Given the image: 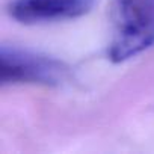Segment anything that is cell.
Instances as JSON below:
<instances>
[{"label":"cell","instance_id":"6da1fadb","mask_svg":"<svg viewBox=\"0 0 154 154\" xmlns=\"http://www.w3.org/2000/svg\"><path fill=\"white\" fill-rule=\"evenodd\" d=\"M109 59L115 63L154 45V0H113Z\"/></svg>","mask_w":154,"mask_h":154},{"label":"cell","instance_id":"7a4b0ae2","mask_svg":"<svg viewBox=\"0 0 154 154\" xmlns=\"http://www.w3.org/2000/svg\"><path fill=\"white\" fill-rule=\"evenodd\" d=\"M68 69L63 62L29 50L2 47L0 51V79L3 85L57 86L68 79Z\"/></svg>","mask_w":154,"mask_h":154},{"label":"cell","instance_id":"3957f363","mask_svg":"<svg viewBox=\"0 0 154 154\" xmlns=\"http://www.w3.org/2000/svg\"><path fill=\"white\" fill-rule=\"evenodd\" d=\"M94 0H14L11 17L23 24L51 23L79 18L88 14Z\"/></svg>","mask_w":154,"mask_h":154}]
</instances>
